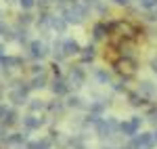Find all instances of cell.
Returning <instances> with one entry per match:
<instances>
[{
    "mask_svg": "<svg viewBox=\"0 0 157 149\" xmlns=\"http://www.w3.org/2000/svg\"><path fill=\"white\" fill-rule=\"evenodd\" d=\"M61 15L65 17V21H67L69 25H80L86 17H88V6H86V4H82V2H78V4H73V6L63 9V13H61Z\"/></svg>",
    "mask_w": 157,
    "mask_h": 149,
    "instance_id": "1",
    "label": "cell"
},
{
    "mask_svg": "<svg viewBox=\"0 0 157 149\" xmlns=\"http://www.w3.org/2000/svg\"><path fill=\"white\" fill-rule=\"evenodd\" d=\"M29 92H32V86H29V82L27 84H17V86L13 88L11 92H9V101L13 103V107H19V105H23V103H27V97H29Z\"/></svg>",
    "mask_w": 157,
    "mask_h": 149,
    "instance_id": "2",
    "label": "cell"
},
{
    "mask_svg": "<svg viewBox=\"0 0 157 149\" xmlns=\"http://www.w3.org/2000/svg\"><path fill=\"white\" fill-rule=\"evenodd\" d=\"M94 130L98 132V137H113L120 130V122L115 118H101L94 124Z\"/></svg>",
    "mask_w": 157,
    "mask_h": 149,
    "instance_id": "3",
    "label": "cell"
},
{
    "mask_svg": "<svg viewBox=\"0 0 157 149\" xmlns=\"http://www.w3.org/2000/svg\"><path fill=\"white\" fill-rule=\"evenodd\" d=\"M140 124H143V118H140V116H132L130 120L120 122V132L124 135V137L132 139L134 135H138V132H140Z\"/></svg>",
    "mask_w": 157,
    "mask_h": 149,
    "instance_id": "4",
    "label": "cell"
},
{
    "mask_svg": "<svg viewBox=\"0 0 157 149\" xmlns=\"http://www.w3.org/2000/svg\"><path fill=\"white\" fill-rule=\"evenodd\" d=\"M27 49V55L34 59V61H42V59H46L48 57V46L42 42V40H29V44L25 46Z\"/></svg>",
    "mask_w": 157,
    "mask_h": 149,
    "instance_id": "5",
    "label": "cell"
},
{
    "mask_svg": "<svg viewBox=\"0 0 157 149\" xmlns=\"http://www.w3.org/2000/svg\"><path fill=\"white\" fill-rule=\"evenodd\" d=\"M50 90H52V95L55 97H67L69 95V90H71V84H69V80H65V78H61V76H55L52 80H50Z\"/></svg>",
    "mask_w": 157,
    "mask_h": 149,
    "instance_id": "6",
    "label": "cell"
},
{
    "mask_svg": "<svg viewBox=\"0 0 157 149\" xmlns=\"http://www.w3.org/2000/svg\"><path fill=\"white\" fill-rule=\"evenodd\" d=\"M21 122H23V128L27 132H34V130H40L46 124V118H40L38 113H27V116L21 118Z\"/></svg>",
    "mask_w": 157,
    "mask_h": 149,
    "instance_id": "7",
    "label": "cell"
},
{
    "mask_svg": "<svg viewBox=\"0 0 157 149\" xmlns=\"http://www.w3.org/2000/svg\"><path fill=\"white\" fill-rule=\"evenodd\" d=\"M67 80L69 82H73L75 86H82L86 82V72L82 65H73V67H69V74H67Z\"/></svg>",
    "mask_w": 157,
    "mask_h": 149,
    "instance_id": "8",
    "label": "cell"
},
{
    "mask_svg": "<svg viewBox=\"0 0 157 149\" xmlns=\"http://www.w3.org/2000/svg\"><path fill=\"white\" fill-rule=\"evenodd\" d=\"M138 92L145 97V99H155L157 97V84L151 80H140L138 82Z\"/></svg>",
    "mask_w": 157,
    "mask_h": 149,
    "instance_id": "9",
    "label": "cell"
},
{
    "mask_svg": "<svg viewBox=\"0 0 157 149\" xmlns=\"http://www.w3.org/2000/svg\"><path fill=\"white\" fill-rule=\"evenodd\" d=\"M115 65H117V72L124 74V76H134L136 74V63L132 61V57H124V59H120Z\"/></svg>",
    "mask_w": 157,
    "mask_h": 149,
    "instance_id": "10",
    "label": "cell"
},
{
    "mask_svg": "<svg viewBox=\"0 0 157 149\" xmlns=\"http://www.w3.org/2000/svg\"><path fill=\"white\" fill-rule=\"evenodd\" d=\"M67 21H65V17L63 15H50V21H48V27L52 32H57V34H65V29H67Z\"/></svg>",
    "mask_w": 157,
    "mask_h": 149,
    "instance_id": "11",
    "label": "cell"
},
{
    "mask_svg": "<svg viewBox=\"0 0 157 149\" xmlns=\"http://www.w3.org/2000/svg\"><path fill=\"white\" fill-rule=\"evenodd\" d=\"M80 42L78 40H73V38H65L63 40V53H65V57H73V55H80Z\"/></svg>",
    "mask_w": 157,
    "mask_h": 149,
    "instance_id": "12",
    "label": "cell"
},
{
    "mask_svg": "<svg viewBox=\"0 0 157 149\" xmlns=\"http://www.w3.org/2000/svg\"><path fill=\"white\" fill-rule=\"evenodd\" d=\"M48 84H50V80H48V76H46V72L32 76V80H29V86H32V90H42V88L48 86Z\"/></svg>",
    "mask_w": 157,
    "mask_h": 149,
    "instance_id": "13",
    "label": "cell"
},
{
    "mask_svg": "<svg viewBox=\"0 0 157 149\" xmlns=\"http://www.w3.org/2000/svg\"><path fill=\"white\" fill-rule=\"evenodd\" d=\"M25 149H52V139L42 137V139H36V141H27Z\"/></svg>",
    "mask_w": 157,
    "mask_h": 149,
    "instance_id": "14",
    "label": "cell"
},
{
    "mask_svg": "<svg viewBox=\"0 0 157 149\" xmlns=\"http://www.w3.org/2000/svg\"><path fill=\"white\" fill-rule=\"evenodd\" d=\"M25 105H27V112L29 113H40V112H46V105L48 103L44 99H29Z\"/></svg>",
    "mask_w": 157,
    "mask_h": 149,
    "instance_id": "15",
    "label": "cell"
},
{
    "mask_svg": "<svg viewBox=\"0 0 157 149\" xmlns=\"http://www.w3.org/2000/svg\"><path fill=\"white\" fill-rule=\"evenodd\" d=\"M0 122H2L4 126H9V128H11V126H15L17 122H19V112H17L15 107H9V109H6V113H4V118H2Z\"/></svg>",
    "mask_w": 157,
    "mask_h": 149,
    "instance_id": "16",
    "label": "cell"
},
{
    "mask_svg": "<svg viewBox=\"0 0 157 149\" xmlns=\"http://www.w3.org/2000/svg\"><path fill=\"white\" fill-rule=\"evenodd\" d=\"M6 143L9 145H15V147H23L25 143H27V135L25 132H13V135H9Z\"/></svg>",
    "mask_w": 157,
    "mask_h": 149,
    "instance_id": "17",
    "label": "cell"
},
{
    "mask_svg": "<svg viewBox=\"0 0 157 149\" xmlns=\"http://www.w3.org/2000/svg\"><path fill=\"white\" fill-rule=\"evenodd\" d=\"M109 32H111V25H107V23H97L94 27H92V38H94V40H103Z\"/></svg>",
    "mask_w": 157,
    "mask_h": 149,
    "instance_id": "18",
    "label": "cell"
},
{
    "mask_svg": "<svg viewBox=\"0 0 157 149\" xmlns=\"http://www.w3.org/2000/svg\"><path fill=\"white\" fill-rule=\"evenodd\" d=\"M94 55H97V53H94V46L88 44L86 49L80 50V61H82V63H92V61H94Z\"/></svg>",
    "mask_w": 157,
    "mask_h": 149,
    "instance_id": "19",
    "label": "cell"
},
{
    "mask_svg": "<svg viewBox=\"0 0 157 149\" xmlns=\"http://www.w3.org/2000/svg\"><path fill=\"white\" fill-rule=\"evenodd\" d=\"M65 107H67V109H82V107H84V103H82V99H80L78 95H67Z\"/></svg>",
    "mask_w": 157,
    "mask_h": 149,
    "instance_id": "20",
    "label": "cell"
},
{
    "mask_svg": "<svg viewBox=\"0 0 157 149\" xmlns=\"http://www.w3.org/2000/svg\"><path fill=\"white\" fill-rule=\"evenodd\" d=\"M128 101H130L132 107H143V105L147 103L145 97H143L140 92H128Z\"/></svg>",
    "mask_w": 157,
    "mask_h": 149,
    "instance_id": "21",
    "label": "cell"
},
{
    "mask_svg": "<svg viewBox=\"0 0 157 149\" xmlns=\"http://www.w3.org/2000/svg\"><path fill=\"white\" fill-rule=\"evenodd\" d=\"M15 40H17V42H19V44H21V46H27V44H29V36H27V29H21V27H19V29H15Z\"/></svg>",
    "mask_w": 157,
    "mask_h": 149,
    "instance_id": "22",
    "label": "cell"
},
{
    "mask_svg": "<svg viewBox=\"0 0 157 149\" xmlns=\"http://www.w3.org/2000/svg\"><path fill=\"white\" fill-rule=\"evenodd\" d=\"M105 107H107V103H105V101H94V103H90V107H88V113H97V116H103Z\"/></svg>",
    "mask_w": 157,
    "mask_h": 149,
    "instance_id": "23",
    "label": "cell"
},
{
    "mask_svg": "<svg viewBox=\"0 0 157 149\" xmlns=\"http://www.w3.org/2000/svg\"><path fill=\"white\" fill-rule=\"evenodd\" d=\"M94 76H97V80L101 84H111V82H113V78H111V74H109L107 69H97Z\"/></svg>",
    "mask_w": 157,
    "mask_h": 149,
    "instance_id": "24",
    "label": "cell"
},
{
    "mask_svg": "<svg viewBox=\"0 0 157 149\" xmlns=\"http://www.w3.org/2000/svg\"><path fill=\"white\" fill-rule=\"evenodd\" d=\"M46 112H50V113L65 112V103H63V101H52V103H48V105H46Z\"/></svg>",
    "mask_w": 157,
    "mask_h": 149,
    "instance_id": "25",
    "label": "cell"
},
{
    "mask_svg": "<svg viewBox=\"0 0 157 149\" xmlns=\"http://www.w3.org/2000/svg\"><path fill=\"white\" fill-rule=\"evenodd\" d=\"M34 21H36V19H34V15H32V13L29 11H25V13H21V15H19V19H17V23L19 25H29V23H34Z\"/></svg>",
    "mask_w": 157,
    "mask_h": 149,
    "instance_id": "26",
    "label": "cell"
},
{
    "mask_svg": "<svg viewBox=\"0 0 157 149\" xmlns=\"http://www.w3.org/2000/svg\"><path fill=\"white\" fill-rule=\"evenodd\" d=\"M138 4H140V9H145V11L157 9V0H138Z\"/></svg>",
    "mask_w": 157,
    "mask_h": 149,
    "instance_id": "27",
    "label": "cell"
},
{
    "mask_svg": "<svg viewBox=\"0 0 157 149\" xmlns=\"http://www.w3.org/2000/svg\"><path fill=\"white\" fill-rule=\"evenodd\" d=\"M17 2H19V6H21L23 11H32L38 4V0H17Z\"/></svg>",
    "mask_w": 157,
    "mask_h": 149,
    "instance_id": "28",
    "label": "cell"
},
{
    "mask_svg": "<svg viewBox=\"0 0 157 149\" xmlns=\"http://www.w3.org/2000/svg\"><path fill=\"white\" fill-rule=\"evenodd\" d=\"M6 139H9V126L0 124V141H4V143H6Z\"/></svg>",
    "mask_w": 157,
    "mask_h": 149,
    "instance_id": "29",
    "label": "cell"
},
{
    "mask_svg": "<svg viewBox=\"0 0 157 149\" xmlns=\"http://www.w3.org/2000/svg\"><path fill=\"white\" fill-rule=\"evenodd\" d=\"M42 72H44V65H42V63H34V65H32V76L42 74Z\"/></svg>",
    "mask_w": 157,
    "mask_h": 149,
    "instance_id": "30",
    "label": "cell"
},
{
    "mask_svg": "<svg viewBox=\"0 0 157 149\" xmlns=\"http://www.w3.org/2000/svg\"><path fill=\"white\" fill-rule=\"evenodd\" d=\"M9 29H11V27H9V23H6V21H2V19H0V36H4V34H6V32H9Z\"/></svg>",
    "mask_w": 157,
    "mask_h": 149,
    "instance_id": "31",
    "label": "cell"
},
{
    "mask_svg": "<svg viewBox=\"0 0 157 149\" xmlns=\"http://www.w3.org/2000/svg\"><path fill=\"white\" fill-rule=\"evenodd\" d=\"M132 0H113V4H117V6H128Z\"/></svg>",
    "mask_w": 157,
    "mask_h": 149,
    "instance_id": "32",
    "label": "cell"
},
{
    "mask_svg": "<svg viewBox=\"0 0 157 149\" xmlns=\"http://www.w3.org/2000/svg\"><path fill=\"white\" fill-rule=\"evenodd\" d=\"M59 4H67V6H73V4H78V0H57Z\"/></svg>",
    "mask_w": 157,
    "mask_h": 149,
    "instance_id": "33",
    "label": "cell"
},
{
    "mask_svg": "<svg viewBox=\"0 0 157 149\" xmlns=\"http://www.w3.org/2000/svg\"><path fill=\"white\" fill-rule=\"evenodd\" d=\"M6 109H9V107H6V105H2V103H0V120H2V118H4V113H6Z\"/></svg>",
    "mask_w": 157,
    "mask_h": 149,
    "instance_id": "34",
    "label": "cell"
},
{
    "mask_svg": "<svg viewBox=\"0 0 157 149\" xmlns=\"http://www.w3.org/2000/svg\"><path fill=\"white\" fill-rule=\"evenodd\" d=\"M151 69L157 74V57H153V59H151Z\"/></svg>",
    "mask_w": 157,
    "mask_h": 149,
    "instance_id": "35",
    "label": "cell"
},
{
    "mask_svg": "<svg viewBox=\"0 0 157 149\" xmlns=\"http://www.w3.org/2000/svg\"><path fill=\"white\" fill-rule=\"evenodd\" d=\"M4 55H6V49H4V44L0 42V57H4Z\"/></svg>",
    "mask_w": 157,
    "mask_h": 149,
    "instance_id": "36",
    "label": "cell"
},
{
    "mask_svg": "<svg viewBox=\"0 0 157 149\" xmlns=\"http://www.w3.org/2000/svg\"><path fill=\"white\" fill-rule=\"evenodd\" d=\"M71 149H88V147H86L84 143H78V145H73V147H71Z\"/></svg>",
    "mask_w": 157,
    "mask_h": 149,
    "instance_id": "37",
    "label": "cell"
},
{
    "mask_svg": "<svg viewBox=\"0 0 157 149\" xmlns=\"http://www.w3.org/2000/svg\"><path fill=\"white\" fill-rule=\"evenodd\" d=\"M48 2H50V0H38V4H40V6H46Z\"/></svg>",
    "mask_w": 157,
    "mask_h": 149,
    "instance_id": "38",
    "label": "cell"
},
{
    "mask_svg": "<svg viewBox=\"0 0 157 149\" xmlns=\"http://www.w3.org/2000/svg\"><path fill=\"white\" fill-rule=\"evenodd\" d=\"M153 141H155V145H157V130H153Z\"/></svg>",
    "mask_w": 157,
    "mask_h": 149,
    "instance_id": "39",
    "label": "cell"
},
{
    "mask_svg": "<svg viewBox=\"0 0 157 149\" xmlns=\"http://www.w3.org/2000/svg\"><path fill=\"white\" fill-rule=\"evenodd\" d=\"M86 4H94V2H98V0H84Z\"/></svg>",
    "mask_w": 157,
    "mask_h": 149,
    "instance_id": "40",
    "label": "cell"
},
{
    "mask_svg": "<svg viewBox=\"0 0 157 149\" xmlns=\"http://www.w3.org/2000/svg\"><path fill=\"white\" fill-rule=\"evenodd\" d=\"M4 2H6V4H15L17 0H4Z\"/></svg>",
    "mask_w": 157,
    "mask_h": 149,
    "instance_id": "41",
    "label": "cell"
},
{
    "mask_svg": "<svg viewBox=\"0 0 157 149\" xmlns=\"http://www.w3.org/2000/svg\"><path fill=\"white\" fill-rule=\"evenodd\" d=\"M103 149H115V147H103Z\"/></svg>",
    "mask_w": 157,
    "mask_h": 149,
    "instance_id": "42",
    "label": "cell"
},
{
    "mask_svg": "<svg viewBox=\"0 0 157 149\" xmlns=\"http://www.w3.org/2000/svg\"><path fill=\"white\" fill-rule=\"evenodd\" d=\"M124 149H126V147H124Z\"/></svg>",
    "mask_w": 157,
    "mask_h": 149,
    "instance_id": "43",
    "label": "cell"
}]
</instances>
